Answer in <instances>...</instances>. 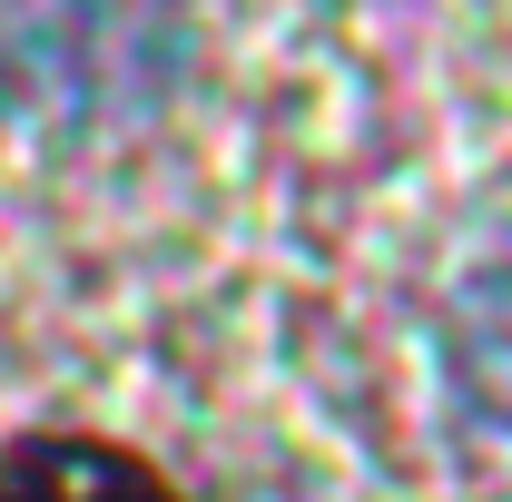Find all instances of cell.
Returning <instances> with one entry per match:
<instances>
[{
  "label": "cell",
  "instance_id": "3",
  "mask_svg": "<svg viewBox=\"0 0 512 502\" xmlns=\"http://www.w3.org/2000/svg\"><path fill=\"white\" fill-rule=\"evenodd\" d=\"M0 502H178V483L99 434H30L0 453Z\"/></svg>",
  "mask_w": 512,
  "mask_h": 502
},
{
  "label": "cell",
  "instance_id": "2",
  "mask_svg": "<svg viewBox=\"0 0 512 502\" xmlns=\"http://www.w3.org/2000/svg\"><path fill=\"white\" fill-rule=\"evenodd\" d=\"M444 365H453L463 414L512 443V247L463 266V286L444 306Z\"/></svg>",
  "mask_w": 512,
  "mask_h": 502
},
{
  "label": "cell",
  "instance_id": "1",
  "mask_svg": "<svg viewBox=\"0 0 512 502\" xmlns=\"http://www.w3.org/2000/svg\"><path fill=\"white\" fill-rule=\"evenodd\" d=\"M178 60V0H0V79L60 128L128 119Z\"/></svg>",
  "mask_w": 512,
  "mask_h": 502
}]
</instances>
